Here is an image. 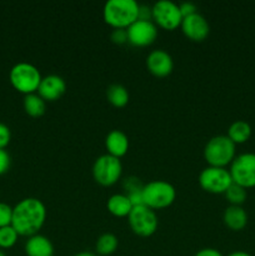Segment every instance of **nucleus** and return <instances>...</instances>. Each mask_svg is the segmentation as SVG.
I'll list each match as a JSON object with an SVG mask.
<instances>
[{
  "instance_id": "f257e3e1",
  "label": "nucleus",
  "mask_w": 255,
  "mask_h": 256,
  "mask_svg": "<svg viewBox=\"0 0 255 256\" xmlns=\"http://www.w3.org/2000/svg\"><path fill=\"white\" fill-rule=\"evenodd\" d=\"M46 220V208L36 198H25L12 208V226L19 236H32L39 234Z\"/></svg>"
},
{
  "instance_id": "f03ea898",
  "label": "nucleus",
  "mask_w": 255,
  "mask_h": 256,
  "mask_svg": "<svg viewBox=\"0 0 255 256\" xmlns=\"http://www.w3.org/2000/svg\"><path fill=\"white\" fill-rule=\"evenodd\" d=\"M102 18L114 29H128L139 19V4L135 0H108Z\"/></svg>"
},
{
  "instance_id": "7ed1b4c3",
  "label": "nucleus",
  "mask_w": 255,
  "mask_h": 256,
  "mask_svg": "<svg viewBox=\"0 0 255 256\" xmlns=\"http://www.w3.org/2000/svg\"><path fill=\"white\" fill-rule=\"evenodd\" d=\"M236 156V145L226 135L212 136L204 148V159L209 166L226 168Z\"/></svg>"
},
{
  "instance_id": "20e7f679",
  "label": "nucleus",
  "mask_w": 255,
  "mask_h": 256,
  "mask_svg": "<svg viewBox=\"0 0 255 256\" xmlns=\"http://www.w3.org/2000/svg\"><path fill=\"white\" fill-rule=\"evenodd\" d=\"M42 79L39 69L30 62H18L9 72V80L12 88L25 95L36 92Z\"/></svg>"
},
{
  "instance_id": "39448f33",
  "label": "nucleus",
  "mask_w": 255,
  "mask_h": 256,
  "mask_svg": "<svg viewBox=\"0 0 255 256\" xmlns=\"http://www.w3.org/2000/svg\"><path fill=\"white\" fill-rule=\"evenodd\" d=\"M176 198V190L170 182L164 180H152L144 185L142 199L144 205L152 210L169 208Z\"/></svg>"
},
{
  "instance_id": "423d86ee",
  "label": "nucleus",
  "mask_w": 255,
  "mask_h": 256,
  "mask_svg": "<svg viewBox=\"0 0 255 256\" xmlns=\"http://www.w3.org/2000/svg\"><path fill=\"white\" fill-rule=\"evenodd\" d=\"M232 182L244 189L255 188V152H242L235 156L230 164Z\"/></svg>"
},
{
  "instance_id": "0eeeda50",
  "label": "nucleus",
  "mask_w": 255,
  "mask_h": 256,
  "mask_svg": "<svg viewBox=\"0 0 255 256\" xmlns=\"http://www.w3.org/2000/svg\"><path fill=\"white\" fill-rule=\"evenodd\" d=\"M122 164L120 159L104 154L98 158L92 165V178L102 186H112L122 178Z\"/></svg>"
},
{
  "instance_id": "6e6552de",
  "label": "nucleus",
  "mask_w": 255,
  "mask_h": 256,
  "mask_svg": "<svg viewBox=\"0 0 255 256\" xmlns=\"http://www.w3.org/2000/svg\"><path fill=\"white\" fill-rule=\"evenodd\" d=\"M128 222L132 232L140 238H149L154 235L159 225V220L154 210L149 209L145 205L132 208V212L128 216Z\"/></svg>"
},
{
  "instance_id": "1a4fd4ad",
  "label": "nucleus",
  "mask_w": 255,
  "mask_h": 256,
  "mask_svg": "<svg viewBox=\"0 0 255 256\" xmlns=\"http://www.w3.org/2000/svg\"><path fill=\"white\" fill-rule=\"evenodd\" d=\"M199 184L210 194H225L232 184V179L226 168L206 166L199 174Z\"/></svg>"
},
{
  "instance_id": "9d476101",
  "label": "nucleus",
  "mask_w": 255,
  "mask_h": 256,
  "mask_svg": "<svg viewBox=\"0 0 255 256\" xmlns=\"http://www.w3.org/2000/svg\"><path fill=\"white\" fill-rule=\"evenodd\" d=\"M152 22L165 30H175L182 25V15L179 5L170 0H160L152 6Z\"/></svg>"
},
{
  "instance_id": "9b49d317",
  "label": "nucleus",
  "mask_w": 255,
  "mask_h": 256,
  "mask_svg": "<svg viewBox=\"0 0 255 256\" xmlns=\"http://www.w3.org/2000/svg\"><path fill=\"white\" fill-rule=\"evenodd\" d=\"M128 42L136 48L152 45L158 36V26L150 20H140L132 22L126 29Z\"/></svg>"
},
{
  "instance_id": "f8f14e48",
  "label": "nucleus",
  "mask_w": 255,
  "mask_h": 256,
  "mask_svg": "<svg viewBox=\"0 0 255 256\" xmlns=\"http://www.w3.org/2000/svg\"><path fill=\"white\" fill-rule=\"evenodd\" d=\"M180 28H182V34L192 42H202L206 39L210 32L209 22L199 12L182 18Z\"/></svg>"
},
{
  "instance_id": "ddd939ff",
  "label": "nucleus",
  "mask_w": 255,
  "mask_h": 256,
  "mask_svg": "<svg viewBox=\"0 0 255 256\" xmlns=\"http://www.w3.org/2000/svg\"><path fill=\"white\" fill-rule=\"evenodd\" d=\"M146 68L154 76L165 78L172 74L174 62L172 55L165 50H152L146 58Z\"/></svg>"
},
{
  "instance_id": "4468645a",
  "label": "nucleus",
  "mask_w": 255,
  "mask_h": 256,
  "mask_svg": "<svg viewBox=\"0 0 255 256\" xmlns=\"http://www.w3.org/2000/svg\"><path fill=\"white\" fill-rule=\"evenodd\" d=\"M66 90V82L59 75H48L42 79L38 89V95L45 102H55L64 95Z\"/></svg>"
},
{
  "instance_id": "2eb2a0df",
  "label": "nucleus",
  "mask_w": 255,
  "mask_h": 256,
  "mask_svg": "<svg viewBox=\"0 0 255 256\" xmlns=\"http://www.w3.org/2000/svg\"><path fill=\"white\" fill-rule=\"evenodd\" d=\"M105 148L108 150V154L120 159L128 152L129 139L122 130H112L105 138Z\"/></svg>"
},
{
  "instance_id": "dca6fc26",
  "label": "nucleus",
  "mask_w": 255,
  "mask_h": 256,
  "mask_svg": "<svg viewBox=\"0 0 255 256\" xmlns=\"http://www.w3.org/2000/svg\"><path fill=\"white\" fill-rule=\"evenodd\" d=\"M248 220L249 218L242 206L230 205L222 214V222H224L225 226L232 232H242V229H245V226L248 225Z\"/></svg>"
},
{
  "instance_id": "f3484780",
  "label": "nucleus",
  "mask_w": 255,
  "mask_h": 256,
  "mask_svg": "<svg viewBox=\"0 0 255 256\" xmlns=\"http://www.w3.org/2000/svg\"><path fill=\"white\" fill-rule=\"evenodd\" d=\"M25 254L28 256H54V246L44 235H32L25 242Z\"/></svg>"
},
{
  "instance_id": "a211bd4d",
  "label": "nucleus",
  "mask_w": 255,
  "mask_h": 256,
  "mask_svg": "<svg viewBox=\"0 0 255 256\" xmlns=\"http://www.w3.org/2000/svg\"><path fill=\"white\" fill-rule=\"evenodd\" d=\"M106 208L114 216L128 218L134 206L125 194H114L108 199Z\"/></svg>"
},
{
  "instance_id": "6ab92c4d",
  "label": "nucleus",
  "mask_w": 255,
  "mask_h": 256,
  "mask_svg": "<svg viewBox=\"0 0 255 256\" xmlns=\"http://www.w3.org/2000/svg\"><path fill=\"white\" fill-rule=\"evenodd\" d=\"M252 130L249 122H244V120H236L229 126L226 136L236 145L246 142L252 136Z\"/></svg>"
},
{
  "instance_id": "aec40b11",
  "label": "nucleus",
  "mask_w": 255,
  "mask_h": 256,
  "mask_svg": "<svg viewBox=\"0 0 255 256\" xmlns=\"http://www.w3.org/2000/svg\"><path fill=\"white\" fill-rule=\"evenodd\" d=\"M22 105H24L25 112L32 118L42 116L45 114V110H46V102L42 100L36 92L25 95Z\"/></svg>"
},
{
  "instance_id": "412c9836",
  "label": "nucleus",
  "mask_w": 255,
  "mask_h": 256,
  "mask_svg": "<svg viewBox=\"0 0 255 256\" xmlns=\"http://www.w3.org/2000/svg\"><path fill=\"white\" fill-rule=\"evenodd\" d=\"M108 102L115 108H124L129 102V92L120 84H112L106 89Z\"/></svg>"
},
{
  "instance_id": "4be33fe9",
  "label": "nucleus",
  "mask_w": 255,
  "mask_h": 256,
  "mask_svg": "<svg viewBox=\"0 0 255 256\" xmlns=\"http://www.w3.org/2000/svg\"><path fill=\"white\" fill-rule=\"evenodd\" d=\"M118 245H119V240L115 236L114 234H110V232H105V234L100 235L96 240V244H95V250L99 255L102 256H108L112 255L116 252Z\"/></svg>"
},
{
  "instance_id": "5701e85b",
  "label": "nucleus",
  "mask_w": 255,
  "mask_h": 256,
  "mask_svg": "<svg viewBox=\"0 0 255 256\" xmlns=\"http://www.w3.org/2000/svg\"><path fill=\"white\" fill-rule=\"evenodd\" d=\"M225 198H226L228 202H230V205H235V206H242L245 202H246L248 198V192L246 189H244L240 185L232 182L229 186V189L225 192Z\"/></svg>"
},
{
  "instance_id": "b1692460",
  "label": "nucleus",
  "mask_w": 255,
  "mask_h": 256,
  "mask_svg": "<svg viewBox=\"0 0 255 256\" xmlns=\"http://www.w3.org/2000/svg\"><path fill=\"white\" fill-rule=\"evenodd\" d=\"M18 238H19V234L12 225L0 228V249H10V248H12L16 244Z\"/></svg>"
},
{
  "instance_id": "393cba45",
  "label": "nucleus",
  "mask_w": 255,
  "mask_h": 256,
  "mask_svg": "<svg viewBox=\"0 0 255 256\" xmlns=\"http://www.w3.org/2000/svg\"><path fill=\"white\" fill-rule=\"evenodd\" d=\"M122 189H124L126 196H132V195L142 192L144 185L136 176H128L122 180Z\"/></svg>"
},
{
  "instance_id": "a878e982",
  "label": "nucleus",
  "mask_w": 255,
  "mask_h": 256,
  "mask_svg": "<svg viewBox=\"0 0 255 256\" xmlns=\"http://www.w3.org/2000/svg\"><path fill=\"white\" fill-rule=\"evenodd\" d=\"M12 208L5 202H0V228L12 225Z\"/></svg>"
},
{
  "instance_id": "bb28decb",
  "label": "nucleus",
  "mask_w": 255,
  "mask_h": 256,
  "mask_svg": "<svg viewBox=\"0 0 255 256\" xmlns=\"http://www.w3.org/2000/svg\"><path fill=\"white\" fill-rule=\"evenodd\" d=\"M12 140V132L5 124L0 122V149H5Z\"/></svg>"
},
{
  "instance_id": "cd10ccee",
  "label": "nucleus",
  "mask_w": 255,
  "mask_h": 256,
  "mask_svg": "<svg viewBox=\"0 0 255 256\" xmlns=\"http://www.w3.org/2000/svg\"><path fill=\"white\" fill-rule=\"evenodd\" d=\"M110 39L114 44L122 45L125 42H128V32L126 29H114L112 30V35H110Z\"/></svg>"
},
{
  "instance_id": "c85d7f7f",
  "label": "nucleus",
  "mask_w": 255,
  "mask_h": 256,
  "mask_svg": "<svg viewBox=\"0 0 255 256\" xmlns=\"http://www.w3.org/2000/svg\"><path fill=\"white\" fill-rule=\"evenodd\" d=\"M12 159H10L9 152L5 149H0V175L5 174L10 169Z\"/></svg>"
},
{
  "instance_id": "c756f323",
  "label": "nucleus",
  "mask_w": 255,
  "mask_h": 256,
  "mask_svg": "<svg viewBox=\"0 0 255 256\" xmlns=\"http://www.w3.org/2000/svg\"><path fill=\"white\" fill-rule=\"evenodd\" d=\"M179 8H180V12H182V18L189 16V15H192V14H195V12H198L196 5L192 4V2H182V4L179 5Z\"/></svg>"
},
{
  "instance_id": "7c9ffc66",
  "label": "nucleus",
  "mask_w": 255,
  "mask_h": 256,
  "mask_svg": "<svg viewBox=\"0 0 255 256\" xmlns=\"http://www.w3.org/2000/svg\"><path fill=\"white\" fill-rule=\"evenodd\" d=\"M139 19L140 20H150L152 22V9L149 5L139 4Z\"/></svg>"
},
{
  "instance_id": "2f4dec72",
  "label": "nucleus",
  "mask_w": 255,
  "mask_h": 256,
  "mask_svg": "<svg viewBox=\"0 0 255 256\" xmlns=\"http://www.w3.org/2000/svg\"><path fill=\"white\" fill-rule=\"evenodd\" d=\"M194 256H222V252L212 248H205V249L199 250Z\"/></svg>"
},
{
  "instance_id": "473e14b6",
  "label": "nucleus",
  "mask_w": 255,
  "mask_h": 256,
  "mask_svg": "<svg viewBox=\"0 0 255 256\" xmlns=\"http://www.w3.org/2000/svg\"><path fill=\"white\" fill-rule=\"evenodd\" d=\"M228 256H252V254H249V252H230L229 255Z\"/></svg>"
},
{
  "instance_id": "72a5a7b5",
  "label": "nucleus",
  "mask_w": 255,
  "mask_h": 256,
  "mask_svg": "<svg viewBox=\"0 0 255 256\" xmlns=\"http://www.w3.org/2000/svg\"><path fill=\"white\" fill-rule=\"evenodd\" d=\"M74 256H98V255L90 252H78V254H75Z\"/></svg>"
},
{
  "instance_id": "f704fd0d",
  "label": "nucleus",
  "mask_w": 255,
  "mask_h": 256,
  "mask_svg": "<svg viewBox=\"0 0 255 256\" xmlns=\"http://www.w3.org/2000/svg\"><path fill=\"white\" fill-rule=\"evenodd\" d=\"M0 256H6V254H5V252H2V250H0Z\"/></svg>"
}]
</instances>
